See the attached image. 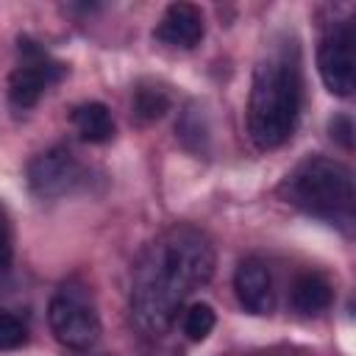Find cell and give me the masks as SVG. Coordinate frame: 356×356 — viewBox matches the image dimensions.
Segmentation results:
<instances>
[{"label": "cell", "instance_id": "6da1fadb", "mask_svg": "<svg viewBox=\"0 0 356 356\" xmlns=\"http://www.w3.org/2000/svg\"><path fill=\"white\" fill-rule=\"evenodd\" d=\"M214 273L211 239L189 225L175 222L161 231L136 259L131 273V320L139 334L159 339L170 331L186 298L206 286Z\"/></svg>", "mask_w": 356, "mask_h": 356}, {"label": "cell", "instance_id": "7a4b0ae2", "mask_svg": "<svg viewBox=\"0 0 356 356\" xmlns=\"http://www.w3.org/2000/svg\"><path fill=\"white\" fill-rule=\"evenodd\" d=\"M303 78L295 44L273 47L256 67L248 100V131L259 150L281 147L300 117Z\"/></svg>", "mask_w": 356, "mask_h": 356}, {"label": "cell", "instance_id": "3957f363", "mask_svg": "<svg viewBox=\"0 0 356 356\" xmlns=\"http://www.w3.org/2000/svg\"><path fill=\"white\" fill-rule=\"evenodd\" d=\"M286 203L300 209L309 217L350 225L353 222V172L348 164L325 156L303 159L281 184Z\"/></svg>", "mask_w": 356, "mask_h": 356}, {"label": "cell", "instance_id": "277c9868", "mask_svg": "<svg viewBox=\"0 0 356 356\" xmlns=\"http://www.w3.org/2000/svg\"><path fill=\"white\" fill-rule=\"evenodd\" d=\"M47 323H50L53 337L72 350L92 348L100 337V320H97L95 306L86 300L83 292L72 286H64L53 295L47 306Z\"/></svg>", "mask_w": 356, "mask_h": 356}, {"label": "cell", "instance_id": "5b68a950", "mask_svg": "<svg viewBox=\"0 0 356 356\" xmlns=\"http://www.w3.org/2000/svg\"><path fill=\"white\" fill-rule=\"evenodd\" d=\"M19 56L22 64L8 78V100L14 108H31L39 103V97L64 75V64L50 58L36 42L19 39Z\"/></svg>", "mask_w": 356, "mask_h": 356}, {"label": "cell", "instance_id": "8992f818", "mask_svg": "<svg viewBox=\"0 0 356 356\" xmlns=\"http://www.w3.org/2000/svg\"><path fill=\"white\" fill-rule=\"evenodd\" d=\"M317 70L325 89L337 97H350L356 86L353 75V22L342 19L328 28L317 47Z\"/></svg>", "mask_w": 356, "mask_h": 356}, {"label": "cell", "instance_id": "52a82bcc", "mask_svg": "<svg viewBox=\"0 0 356 356\" xmlns=\"http://www.w3.org/2000/svg\"><path fill=\"white\" fill-rule=\"evenodd\" d=\"M86 181V167L70 147H50L28 164V186L39 197H61Z\"/></svg>", "mask_w": 356, "mask_h": 356}, {"label": "cell", "instance_id": "ba28073f", "mask_svg": "<svg viewBox=\"0 0 356 356\" xmlns=\"http://www.w3.org/2000/svg\"><path fill=\"white\" fill-rule=\"evenodd\" d=\"M234 292H236L242 309L250 314H270L275 306V289H273L270 270L256 256L239 261V267L234 273Z\"/></svg>", "mask_w": 356, "mask_h": 356}, {"label": "cell", "instance_id": "9c48e42d", "mask_svg": "<svg viewBox=\"0 0 356 356\" xmlns=\"http://www.w3.org/2000/svg\"><path fill=\"white\" fill-rule=\"evenodd\" d=\"M206 33V25H203V14L200 8H195L192 3H172L164 8L153 36L161 42V44H170V47H181V50H189L195 44H200Z\"/></svg>", "mask_w": 356, "mask_h": 356}, {"label": "cell", "instance_id": "30bf717a", "mask_svg": "<svg viewBox=\"0 0 356 356\" xmlns=\"http://www.w3.org/2000/svg\"><path fill=\"white\" fill-rule=\"evenodd\" d=\"M72 125L78 131V136L83 142H92V145H106L114 139V117L108 111V106L97 103V100H89V103H81L72 108Z\"/></svg>", "mask_w": 356, "mask_h": 356}, {"label": "cell", "instance_id": "8fae6325", "mask_svg": "<svg viewBox=\"0 0 356 356\" xmlns=\"http://www.w3.org/2000/svg\"><path fill=\"white\" fill-rule=\"evenodd\" d=\"M331 298H334V289L328 278L320 273H300L289 292V303L298 314H320L331 306Z\"/></svg>", "mask_w": 356, "mask_h": 356}, {"label": "cell", "instance_id": "7c38bea8", "mask_svg": "<svg viewBox=\"0 0 356 356\" xmlns=\"http://www.w3.org/2000/svg\"><path fill=\"white\" fill-rule=\"evenodd\" d=\"M214 323H217V314H214V309L209 306V303H192L186 312H184V334L192 339V342H203L209 334H211V328H214Z\"/></svg>", "mask_w": 356, "mask_h": 356}, {"label": "cell", "instance_id": "4fadbf2b", "mask_svg": "<svg viewBox=\"0 0 356 356\" xmlns=\"http://www.w3.org/2000/svg\"><path fill=\"white\" fill-rule=\"evenodd\" d=\"M170 108V97L164 89L156 86H142L134 95V114L139 120H159L164 111Z\"/></svg>", "mask_w": 356, "mask_h": 356}, {"label": "cell", "instance_id": "5bb4252c", "mask_svg": "<svg viewBox=\"0 0 356 356\" xmlns=\"http://www.w3.org/2000/svg\"><path fill=\"white\" fill-rule=\"evenodd\" d=\"M25 342H28V325L17 314L0 309V350H17Z\"/></svg>", "mask_w": 356, "mask_h": 356}, {"label": "cell", "instance_id": "9a60e30c", "mask_svg": "<svg viewBox=\"0 0 356 356\" xmlns=\"http://www.w3.org/2000/svg\"><path fill=\"white\" fill-rule=\"evenodd\" d=\"M11 253H14V236H11V222L8 214L0 209V270L11 264Z\"/></svg>", "mask_w": 356, "mask_h": 356}, {"label": "cell", "instance_id": "2e32d148", "mask_svg": "<svg viewBox=\"0 0 356 356\" xmlns=\"http://www.w3.org/2000/svg\"><path fill=\"white\" fill-rule=\"evenodd\" d=\"M331 136L334 139H339V145L342 147H350L353 145V122H350V117H345V114H339V117H334L331 120Z\"/></svg>", "mask_w": 356, "mask_h": 356}]
</instances>
